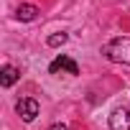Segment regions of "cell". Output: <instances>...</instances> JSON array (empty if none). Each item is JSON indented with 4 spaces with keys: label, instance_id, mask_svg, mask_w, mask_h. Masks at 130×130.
<instances>
[{
    "label": "cell",
    "instance_id": "7a4b0ae2",
    "mask_svg": "<svg viewBox=\"0 0 130 130\" xmlns=\"http://www.w3.org/2000/svg\"><path fill=\"white\" fill-rule=\"evenodd\" d=\"M48 72L51 74H59V72H67V74H72V77H77L79 74V67H77V61L72 59V56H56L51 64H48Z\"/></svg>",
    "mask_w": 130,
    "mask_h": 130
},
{
    "label": "cell",
    "instance_id": "52a82bcc",
    "mask_svg": "<svg viewBox=\"0 0 130 130\" xmlns=\"http://www.w3.org/2000/svg\"><path fill=\"white\" fill-rule=\"evenodd\" d=\"M67 41H69V36H67V33H54V36H48V38H46V43H48L51 48H56V46H64Z\"/></svg>",
    "mask_w": 130,
    "mask_h": 130
},
{
    "label": "cell",
    "instance_id": "3957f363",
    "mask_svg": "<svg viewBox=\"0 0 130 130\" xmlns=\"http://www.w3.org/2000/svg\"><path fill=\"white\" fill-rule=\"evenodd\" d=\"M15 112H18L26 122H31V120H36V115H38V102H36L33 97H23V100L15 102Z\"/></svg>",
    "mask_w": 130,
    "mask_h": 130
},
{
    "label": "cell",
    "instance_id": "8992f818",
    "mask_svg": "<svg viewBox=\"0 0 130 130\" xmlns=\"http://www.w3.org/2000/svg\"><path fill=\"white\" fill-rule=\"evenodd\" d=\"M18 79H21V72H18L15 67H10V64H5V67H3V72H0V84L8 89V87H13Z\"/></svg>",
    "mask_w": 130,
    "mask_h": 130
},
{
    "label": "cell",
    "instance_id": "ba28073f",
    "mask_svg": "<svg viewBox=\"0 0 130 130\" xmlns=\"http://www.w3.org/2000/svg\"><path fill=\"white\" fill-rule=\"evenodd\" d=\"M46 130H69V127L64 125V122H54V125H51V127H46Z\"/></svg>",
    "mask_w": 130,
    "mask_h": 130
},
{
    "label": "cell",
    "instance_id": "6da1fadb",
    "mask_svg": "<svg viewBox=\"0 0 130 130\" xmlns=\"http://www.w3.org/2000/svg\"><path fill=\"white\" fill-rule=\"evenodd\" d=\"M105 59L112 64H130V36H115L102 46Z\"/></svg>",
    "mask_w": 130,
    "mask_h": 130
},
{
    "label": "cell",
    "instance_id": "5b68a950",
    "mask_svg": "<svg viewBox=\"0 0 130 130\" xmlns=\"http://www.w3.org/2000/svg\"><path fill=\"white\" fill-rule=\"evenodd\" d=\"M38 8L36 5H31V3H23V5H18V10H15V18L18 21H23V23H31V21H36L38 18Z\"/></svg>",
    "mask_w": 130,
    "mask_h": 130
},
{
    "label": "cell",
    "instance_id": "277c9868",
    "mask_svg": "<svg viewBox=\"0 0 130 130\" xmlns=\"http://www.w3.org/2000/svg\"><path fill=\"white\" fill-rule=\"evenodd\" d=\"M110 130H130V110L117 107L110 115Z\"/></svg>",
    "mask_w": 130,
    "mask_h": 130
}]
</instances>
